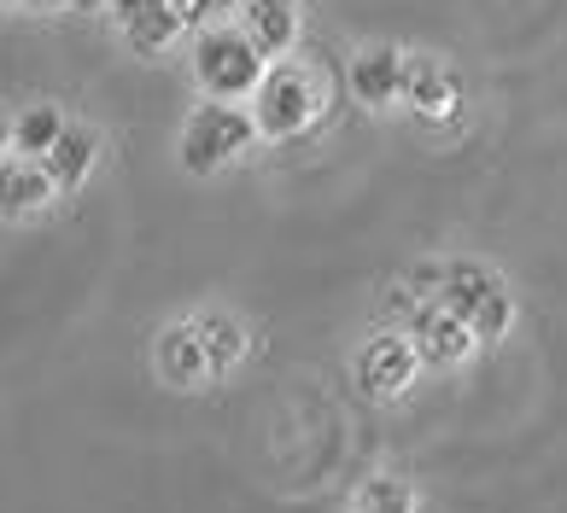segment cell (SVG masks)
<instances>
[{
  "label": "cell",
  "mask_w": 567,
  "mask_h": 513,
  "mask_svg": "<svg viewBox=\"0 0 567 513\" xmlns=\"http://www.w3.org/2000/svg\"><path fill=\"white\" fill-rule=\"evenodd\" d=\"M94 158H100V135H94L89 123H65V135L53 140V153L41 158V169L53 176V187H59V192H76L82 181H89Z\"/></svg>",
  "instance_id": "13"
},
{
  "label": "cell",
  "mask_w": 567,
  "mask_h": 513,
  "mask_svg": "<svg viewBox=\"0 0 567 513\" xmlns=\"http://www.w3.org/2000/svg\"><path fill=\"white\" fill-rule=\"evenodd\" d=\"M404 76H410V53H398V48H363L346 71L351 100L369 105V112H386V105L404 100Z\"/></svg>",
  "instance_id": "8"
},
{
  "label": "cell",
  "mask_w": 567,
  "mask_h": 513,
  "mask_svg": "<svg viewBox=\"0 0 567 513\" xmlns=\"http://www.w3.org/2000/svg\"><path fill=\"white\" fill-rule=\"evenodd\" d=\"M235 24L246 30L251 48H258L269 64H276V59L292 48V41H299V7H292V0H246Z\"/></svg>",
  "instance_id": "12"
},
{
  "label": "cell",
  "mask_w": 567,
  "mask_h": 513,
  "mask_svg": "<svg viewBox=\"0 0 567 513\" xmlns=\"http://www.w3.org/2000/svg\"><path fill=\"white\" fill-rule=\"evenodd\" d=\"M269 71V59L246 41L240 24H212L199 30L194 41V82L205 88V100H251L258 94V82Z\"/></svg>",
  "instance_id": "3"
},
{
  "label": "cell",
  "mask_w": 567,
  "mask_h": 513,
  "mask_svg": "<svg viewBox=\"0 0 567 513\" xmlns=\"http://www.w3.org/2000/svg\"><path fill=\"white\" fill-rule=\"evenodd\" d=\"M251 117H258V135L264 140H299L310 128L322 123V105H328V88L317 71H305V64H287L276 59L258 82V94L246 100Z\"/></svg>",
  "instance_id": "1"
},
{
  "label": "cell",
  "mask_w": 567,
  "mask_h": 513,
  "mask_svg": "<svg viewBox=\"0 0 567 513\" xmlns=\"http://www.w3.org/2000/svg\"><path fill=\"white\" fill-rule=\"evenodd\" d=\"M153 374L171 385V391H205V385H217L223 368L212 362V350L199 345V333H194V321H171V327H158L153 338Z\"/></svg>",
  "instance_id": "6"
},
{
  "label": "cell",
  "mask_w": 567,
  "mask_h": 513,
  "mask_svg": "<svg viewBox=\"0 0 567 513\" xmlns=\"http://www.w3.org/2000/svg\"><path fill=\"white\" fill-rule=\"evenodd\" d=\"M187 321H194L199 345L212 350V362L223 368V379H228V374H235L240 362L251 356V327H246L240 315H228V310H194Z\"/></svg>",
  "instance_id": "14"
},
{
  "label": "cell",
  "mask_w": 567,
  "mask_h": 513,
  "mask_svg": "<svg viewBox=\"0 0 567 513\" xmlns=\"http://www.w3.org/2000/svg\"><path fill=\"white\" fill-rule=\"evenodd\" d=\"M439 304H445L456 321H468L480 345H497V338L509 333V321H515L509 286L480 263H445V274H439Z\"/></svg>",
  "instance_id": "4"
},
{
  "label": "cell",
  "mask_w": 567,
  "mask_h": 513,
  "mask_svg": "<svg viewBox=\"0 0 567 513\" xmlns=\"http://www.w3.org/2000/svg\"><path fill=\"white\" fill-rule=\"evenodd\" d=\"M0 158H12V117L0 112Z\"/></svg>",
  "instance_id": "17"
},
{
  "label": "cell",
  "mask_w": 567,
  "mask_h": 513,
  "mask_svg": "<svg viewBox=\"0 0 567 513\" xmlns=\"http://www.w3.org/2000/svg\"><path fill=\"white\" fill-rule=\"evenodd\" d=\"M258 117H251V105L240 100H199L194 112L182 123V140H176V158L182 169H194V176H217L223 164H235L246 146H258Z\"/></svg>",
  "instance_id": "2"
},
{
  "label": "cell",
  "mask_w": 567,
  "mask_h": 513,
  "mask_svg": "<svg viewBox=\"0 0 567 513\" xmlns=\"http://www.w3.org/2000/svg\"><path fill=\"white\" fill-rule=\"evenodd\" d=\"M117 30L135 53H164L182 35V7L176 0H117Z\"/></svg>",
  "instance_id": "11"
},
{
  "label": "cell",
  "mask_w": 567,
  "mask_h": 513,
  "mask_svg": "<svg viewBox=\"0 0 567 513\" xmlns=\"http://www.w3.org/2000/svg\"><path fill=\"white\" fill-rule=\"evenodd\" d=\"M404 333H410L415 356H422V368H456V362H468L480 350L474 327H468V321H456L439 297H427V304L404 321Z\"/></svg>",
  "instance_id": "7"
},
{
  "label": "cell",
  "mask_w": 567,
  "mask_h": 513,
  "mask_svg": "<svg viewBox=\"0 0 567 513\" xmlns=\"http://www.w3.org/2000/svg\"><path fill=\"white\" fill-rule=\"evenodd\" d=\"M351 379L369 402H398L415 379H422V356H415L410 333L404 327L398 333H369L351 356Z\"/></svg>",
  "instance_id": "5"
},
{
  "label": "cell",
  "mask_w": 567,
  "mask_h": 513,
  "mask_svg": "<svg viewBox=\"0 0 567 513\" xmlns=\"http://www.w3.org/2000/svg\"><path fill=\"white\" fill-rule=\"evenodd\" d=\"M65 135V112L59 105H48V100H35V105H24V112L12 117V153L18 158H48L53 153V140Z\"/></svg>",
  "instance_id": "15"
},
{
  "label": "cell",
  "mask_w": 567,
  "mask_h": 513,
  "mask_svg": "<svg viewBox=\"0 0 567 513\" xmlns=\"http://www.w3.org/2000/svg\"><path fill=\"white\" fill-rule=\"evenodd\" d=\"M53 176L41 169L35 158H0V217L7 222H24V217H41L53 205Z\"/></svg>",
  "instance_id": "10"
},
{
  "label": "cell",
  "mask_w": 567,
  "mask_h": 513,
  "mask_svg": "<svg viewBox=\"0 0 567 513\" xmlns=\"http://www.w3.org/2000/svg\"><path fill=\"white\" fill-rule=\"evenodd\" d=\"M351 513H415V490L398 473H374L351 490Z\"/></svg>",
  "instance_id": "16"
},
{
  "label": "cell",
  "mask_w": 567,
  "mask_h": 513,
  "mask_svg": "<svg viewBox=\"0 0 567 513\" xmlns=\"http://www.w3.org/2000/svg\"><path fill=\"white\" fill-rule=\"evenodd\" d=\"M398 105H410L415 123H445V117L462 112V82H456V71H445V64H433V59H410L404 100Z\"/></svg>",
  "instance_id": "9"
}]
</instances>
